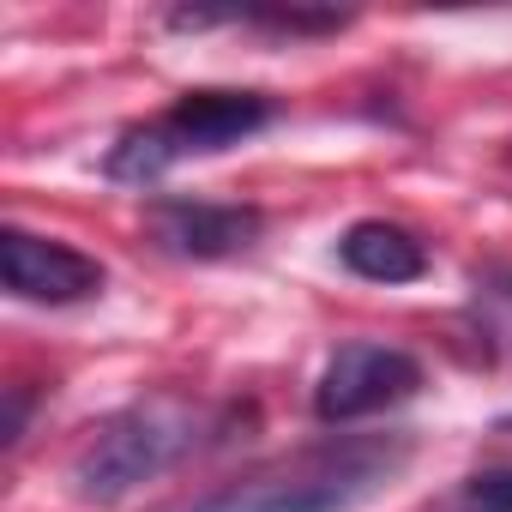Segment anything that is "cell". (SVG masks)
I'll list each match as a JSON object with an SVG mask.
<instances>
[{
	"mask_svg": "<svg viewBox=\"0 0 512 512\" xmlns=\"http://www.w3.org/2000/svg\"><path fill=\"white\" fill-rule=\"evenodd\" d=\"M416 458L410 434H332L320 446L284 452L247 470L187 512H356L380 488H392Z\"/></svg>",
	"mask_w": 512,
	"mask_h": 512,
	"instance_id": "6da1fadb",
	"label": "cell"
},
{
	"mask_svg": "<svg viewBox=\"0 0 512 512\" xmlns=\"http://www.w3.org/2000/svg\"><path fill=\"white\" fill-rule=\"evenodd\" d=\"M205 416L181 398H139L127 410H115L67 464V488L85 506H115L133 488L157 482L163 470H175L187 452H199Z\"/></svg>",
	"mask_w": 512,
	"mask_h": 512,
	"instance_id": "7a4b0ae2",
	"label": "cell"
},
{
	"mask_svg": "<svg viewBox=\"0 0 512 512\" xmlns=\"http://www.w3.org/2000/svg\"><path fill=\"white\" fill-rule=\"evenodd\" d=\"M272 121V97L260 91H181L163 115L127 127L115 145H109V181H133V187H151L163 181L175 163L187 157H211V151H229L241 139H253Z\"/></svg>",
	"mask_w": 512,
	"mask_h": 512,
	"instance_id": "3957f363",
	"label": "cell"
},
{
	"mask_svg": "<svg viewBox=\"0 0 512 512\" xmlns=\"http://www.w3.org/2000/svg\"><path fill=\"white\" fill-rule=\"evenodd\" d=\"M422 392V362L398 344H344L320 386H314V416L320 422H362V416H380V410H398L404 398Z\"/></svg>",
	"mask_w": 512,
	"mask_h": 512,
	"instance_id": "277c9868",
	"label": "cell"
},
{
	"mask_svg": "<svg viewBox=\"0 0 512 512\" xmlns=\"http://www.w3.org/2000/svg\"><path fill=\"white\" fill-rule=\"evenodd\" d=\"M0 278L19 302H37V308H73V302H91L103 296L109 272L103 260L67 247V241H49V235H31L19 223L0 229Z\"/></svg>",
	"mask_w": 512,
	"mask_h": 512,
	"instance_id": "5b68a950",
	"label": "cell"
},
{
	"mask_svg": "<svg viewBox=\"0 0 512 512\" xmlns=\"http://www.w3.org/2000/svg\"><path fill=\"white\" fill-rule=\"evenodd\" d=\"M266 217L253 205H217V199H157L145 211V235L175 260H229L260 241Z\"/></svg>",
	"mask_w": 512,
	"mask_h": 512,
	"instance_id": "8992f818",
	"label": "cell"
},
{
	"mask_svg": "<svg viewBox=\"0 0 512 512\" xmlns=\"http://www.w3.org/2000/svg\"><path fill=\"white\" fill-rule=\"evenodd\" d=\"M338 260H344V272H356L368 284H416V278H428V247L404 223H386V217L350 223L338 235Z\"/></svg>",
	"mask_w": 512,
	"mask_h": 512,
	"instance_id": "52a82bcc",
	"label": "cell"
},
{
	"mask_svg": "<svg viewBox=\"0 0 512 512\" xmlns=\"http://www.w3.org/2000/svg\"><path fill=\"white\" fill-rule=\"evenodd\" d=\"M470 308L482 320V338L512 350V266H482L470 278Z\"/></svg>",
	"mask_w": 512,
	"mask_h": 512,
	"instance_id": "ba28073f",
	"label": "cell"
},
{
	"mask_svg": "<svg viewBox=\"0 0 512 512\" xmlns=\"http://www.w3.org/2000/svg\"><path fill=\"white\" fill-rule=\"evenodd\" d=\"M446 512H512V470H476L452 488Z\"/></svg>",
	"mask_w": 512,
	"mask_h": 512,
	"instance_id": "9c48e42d",
	"label": "cell"
},
{
	"mask_svg": "<svg viewBox=\"0 0 512 512\" xmlns=\"http://www.w3.org/2000/svg\"><path fill=\"white\" fill-rule=\"evenodd\" d=\"M247 25H266V31H290V37H308V31H344L350 19L344 13H241Z\"/></svg>",
	"mask_w": 512,
	"mask_h": 512,
	"instance_id": "30bf717a",
	"label": "cell"
},
{
	"mask_svg": "<svg viewBox=\"0 0 512 512\" xmlns=\"http://www.w3.org/2000/svg\"><path fill=\"white\" fill-rule=\"evenodd\" d=\"M500 434H512V416H500Z\"/></svg>",
	"mask_w": 512,
	"mask_h": 512,
	"instance_id": "8fae6325",
	"label": "cell"
},
{
	"mask_svg": "<svg viewBox=\"0 0 512 512\" xmlns=\"http://www.w3.org/2000/svg\"><path fill=\"white\" fill-rule=\"evenodd\" d=\"M506 169H512V145H506Z\"/></svg>",
	"mask_w": 512,
	"mask_h": 512,
	"instance_id": "7c38bea8",
	"label": "cell"
}]
</instances>
